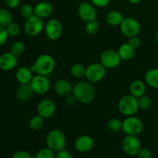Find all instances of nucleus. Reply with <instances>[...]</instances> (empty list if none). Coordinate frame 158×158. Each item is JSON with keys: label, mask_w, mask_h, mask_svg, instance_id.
<instances>
[{"label": "nucleus", "mask_w": 158, "mask_h": 158, "mask_svg": "<svg viewBox=\"0 0 158 158\" xmlns=\"http://www.w3.org/2000/svg\"><path fill=\"white\" fill-rule=\"evenodd\" d=\"M55 60L49 54H42L37 57L34 63L37 74L46 76L52 73L55 69Z\"/></svg>", "instance_id": "7ed1b4c3"}, {"label": "nucleus", "mask_w": 158, "mask_h": 158, "mask_svg": "<svg viewBox=\"0 0 158 158\" xmlns=\"http://www.w3.org/2000/svg\"><path fill=\"white\" fill-rule=\"evenodd\" d=\"M123 19L124 17L121 12L117 10H113L107 13L106 16V21L108 25L111 26H120Z\"/></svg>", "instance_id": "5701e85b"}, {"label": "nucleus", "mask_w": 158, "mask_h": 158, "mask_svg": "<svg viewBox=\"0 0 158 158\" xmlns=\"http://www.w3.org/2000/svg\"><path fill=\"white\" fill-rule=\"evenodd\" d=\"M106 69L101 63H93L86 67L85 77L90 83H98L106 76Z\"/></svg>", "instance_id": "6e6552de"}, {"label": "nucleus", "mask_w": 158, "mask_h": 158, "mask_svg": "<svg viewBox=\"0 0 158 158\" xmlns=\"http://www.w3.org/2000/svg\"><path fill=\"white\" fill-rule=\"evenodd\" d=\"M54 91L58 96L62 97H66L68 95H70L73 93V86L68 80L64 79L58 80L54 84Z\"/></svg>", "instance_id": "f3484780"}, {"label": "nucleus", "mask_w": 158, "mask_h": 158, "mask_svg": "<svg viewBox=\"0 0 158 158\" xmlns=\"http://www.w3.org/2000/svg\"><path fill=\"white\" fill-rule=\"evenodd\" d=\"M138 158H152V152L148 148H141L137 154Z\"/></svg>", "instance_id": "e433bc0d"}, {"label": "nucleus", "mask_w": 158, "mask_h": 158, "mask_svg": "<svg viewBox=\"0 0 158 158\" xmlns=\"http://www.w3.org/2000/svg\"><path fill=\"white\" fill-rule=\"evenodd\" d=\"M35 158H56V154L52 150L46 147L40 149L35 154Z\"/></svg>", "instance_id": "7c9ffc66"}, {"label": "nucleus", "mask_w": 158, "mask_h": 158, "mask_svg": "<svg viewBox=\"0 0 158 158\" xmlns=\"http://www.w3.org/2000/svg\"><path fill=\"white\" fill-rule=\"evenodd\" d=\"M128 43L134 48V49H137V48L140 47V44H141V40L139 38L137 35H135V36H132L131 38H129V40H128Z\"/></svg>", "instance_id": "c9c22d12"}, {"label": "nucleus", "mask_w": 158, "mask_h": 158, "mask_svg": "<svg viewBox=\"0 0 158 158\" xmlns=\"http://www.w3.org/2000/svg\"><path fill=\"white\" fill-rule=\"evenodd\" d=\"M18 56L10 52H5L0 56V69L4 71L12 70L18 63Z\"/></svg>", "instance_id": "dca6fc26"}, {"label": "nucleus", "mask_w": 158, "mask_h": 158, "mask_svg": "<svg viewBox=\"0 0 158 158\" xmlns=\"http://www.w3.org/2000/svg\"><path fill=\"white\" fill-rule=\"evenodd\" d=\"M8 36H9V34H8L6 27L0 26V46L5 44V43L7 40Z\"/></svg>", "instance_id": "f704fd0d"}, {"label": "nucleus", "mask_w": 158, "mask_h": 158, "mask_svg": "<svg viewBox=\"0 0 158 158\" xmlns=\"http://www.w3.org/2000/svg\"><path fill=\"white\" fill-rule=\"evenodd\" d=\"M137 100H138L139 109L143 110L149 109L152 105V100L148 96H142V97H139Z\"/></svg>", "instance_id": "2f4dec72"}, {"label": "nucleus", "mask_w": 158, "mask_h": 158, "mask_svg": "<svg viewBox=\"0 0 158 158\" xmlns=\"http://www.w3.org/2000/svg\"><path fill=\"white\" fill-rule=\"evenodd\" d=\"M53 12V7L47 2H41L37 3L34 7L35 15L41 19H46L50 16Z\"/></svg>", "instance_id": "a211bd4d"}, {"label": "nucleus", "mask_w": 158, "mask_h": 158, "mask_svg": "<svg viewBox=\"0 0 158 158\" xmlns=\"http://www.w3.org/2000/svg\"><path fill=\"white\" fill-rule=\"evenodd\" d=\"M143 130V124L141 120L134 116L127 117L123 120L122 131L126 135L138 136Z\"/></svg>", "instance_id": "39448f33"}, {"label": "nucleus", "mask_w": 158, "mask_h": 158, "mask_svg": "<svg viewBox=\"0 0 158 158\" xmlns=\"http://www.w3.org/2000/svg\"><path fill=\"white\" fill-rule=\"evenodd\" d=\"M96 6L90 2H83L78 6V15L80 18L85 23L97 19V12Z\"/></svg>", "instance_id": "ddd939ff"}, {"label": "nucleus", "mask_w": 158, "mask_h": 158, "mask_svg": "<svg viewBox=\"0 0 158 158\" xmlns=\"http://www.w3.org/2000/svg\"><path fill=\"white\" fill-rule=\"evenodd\" d=\"M145 82L151 88L158 89V68H154L145 74Z\"/></svg>", "instance_id": "b1692460"}, {"label": "nucleus", "mask_w": 158, "mask_h": 158, "mask_svg": "<svg viewBox=\"0 0 158 158\" xmlns=\"http://www.w3.org/2000/svg\"><path fill=\"white\" fill-rule=\"evenodd\" d=\"M25 49H26V47H25V45L23 42L16 41L11 46V52L15 54L16 56H19L24 52Z\"/></svg>", "instance_id": "473e14b6"}, {"label": "nucleus", "mask_w": 158, "mask_h": 158, "mask_svg": "<svg viewBox=\"0 0 158 158\" xmlns=\"http://www.w3.org/2000/svg\"><path fill=\"white\" fill-rule=\"evenodd\" d=\"M122 125H123V122L121 120L117 118H111L110 120H108L106 126L109 131L116 133L122 131Z\"/></svg>", "instance_id": "c85d7f7f"}, {"label": "nucleus", "mask_w": 158, "mask_h": 158, "mask_svg": "<svg viewBox=\"0 0 158 158\" xmlns=\"http://www.w3.org/2000/svg\"><path fill=\"white\" fill-rule=\"evenodd\" d=\"M56 158H73V155L69 151L63 149L56 153Z\"/></svg>", "instance_id": "58836bf2"}, {"label": "nucleus", "mask_w": 158, "mask_h": 158, "mask_svg": "<svg viewBox=\"0 0 158 158\" xmlns=\"http://www.w3.org/2000/svg\"><path fill=\"white\" fill-rule=\"evenodd\" d=\"M118 109L120 114L126 117L134 116L138 111V100L131 94L121 97L118 103Z\"/></svg>", "instance_id": "20e7f679"}, {"label": "nucleus", "mask_w": 158, "mask_h": 158, "mask_svg": "<svg viewBox=\"0 0 158 158\" xmlns=\"http://www.w3.org/2000/svg\"><path fill=\"white\" fill-rule=\"evenodd\" d=\"M12 23V15L10 11L7 9H0V26L7 27Z\"/></svg>", "instance_id": "393cba45"}, {"label": "nucleus", "mask_w": 158, "mask_h": 158, "mask_svg": "<svg viewBox=\"0 0 158 158\" xmlns=\"http://www.w3.org/2000/svg\"><path fill=\"white\" fill-rule=\"evenodd\" d=\"M5 2L7 7L10 9H15L19 6L20 0H5Z\"/></svg>", "instance_id": "79ce46f5"}, {"label": "nucleus", "mask_w": 158, "mask_h": 158, "mask_svg": "<svg viewBox=\"0 0 158 158\" xmlns=\"http://www.w3.org/2000/svg\"><path fill=\"white\" fill-rule=\"evenodd\" d=\"M120 32L126 37L131 38L132 36L138 35L140 33L141 26L138 20L133 17H126L120 25Z\"/></svg>", "instance_id": "0eeeda50"}, {"label": "nucleus", "mask_w": 158, "mask_h": 158, "mask_svg": "<svg viewBox=\"0 0 158 158\" xmlns=\"http://www.w3.org/2000/svg\"><path fill=\"white\" fill-rule=\"evenodd\" d=\"M99 23L97 19L92 20L86 23L85 25V32L87 35H94L98 32L99 30Z\"/></svg>", "instance_id": "cd10ccee"}, {"label": "nucleus", "mask_w": 158, "mask_h": 158, "mask_svg": "<svg viewBox=\"0 0 158 158\" xmlns=\"http://www.w3.org/2000/svg\"><path fill=\"white\" fill-rule=\"evenodd\" d=\"M46 147L50 148L55 153L65 149L66 139L65 134L58 129L51 130L46 137Z\"/></svg>", "instance_id": "f03ea898"}, {"label": "nucleus", "mask_w": 158, "mask_h": 158, "mask_svg": "<svg viewBox=\"0 0 158 158\" xmlns=\"http://www.w3.org/2000/svg\"><path fill=\"white\" fill-rule=\"evenodd\" d=\"M121 61L118 52L114 49L104 51L100 56V63L106 69H114L120 65Z\"/></svg>", "instance_id": "f8f14e48"}, {"label": "nucleus", "mask_w": 158, "mask_h": 158, "mask_svg": "<svg viewBox=\"0 0 158 158\" xmlns=\"http://www.w3.org/2000/svg\"><path fill=\"white\" fill-rule=\"evenodd\" d=\"M11 158H32V157L27 151H19L15 152Z\"/></svg>", "instance_id": "ea45409f"}, {"label": "nucleus", "mask_w": 158, "mask_h": 158, "mask_svg": "<svg viewBox=\"0 0 158 158\" xmlns=\"http://www.w3.org/2000/svg\"><path fill=\"white\" fill-rule=\"evenodd\" d=\"M130 91L131 95L138 99L139 97L144 95L146 91L145 83L140 80H134L130 85Z\"/></svg>", "instance_id": "412c9836"}, {"label": "nucleus", "mask_w": 158, "mask_h": 158, "mask_svg": "<svg viewBox=\"0 0 158 158\" xmlns=\"http://www.w3.org/2000/svg\"><path fill=\"white\" fill-rule=\"evenodd\" d=\"M72 94L80 103L89 104L95 99L96 89L90 82L80 81L73 86Z\"/></svg>", "instance_id": "f257e3e1"}, {"label": "nucleus", "mask_w": 158, "mask_h": 158, "mask_svg": "<svg viewBox=\"0 0 158 158\" xmlns=\"http://www.w3.org/2000/svg\"><path fill=\"white\" fill-rule=\"evenodd\" d=\"M29 83L34 94L38 95H44L47 94L50 89V83L46 76L37 74L32 77Z\"/></svg>", "instance_id": "1a4fd4ad"}, {"label": "nucleus", "mask_w": 158, "mask_h": 158, "mask_svg": "<svg viewBox=\"0 0 158 158\" xmlns=\"http://www.w3.org/2000/svg\"><path fill=\"white\" fill-rule=\"evenodd\" d=\"M118 53L123 61H129L132 60L135 54V49L128 43H123L119 47Z\"/></svg>", "instance_id": "4be33fe9"}, {"label": "nucleus", "mask_w": 158, "mask_h": 158, "mask_svg": "<svg viewBox=\"0 0 158 158\" xmlns=\"http://www.w3.org/2000/svg\"><path fill=\"white\" fill-rule=\"evenodd\" d=\"M74 147L78 152L88 153L94 148V140L90 136L81 135L76 139Z\"/></svg>", "instance_id": "2eb2a0df"}, {"label": "nucleus", "mask_w": 158, "mask_h": 158, "mask_svg": "<svg viewBox=\"0 0 158 158\" xmlns=\"http://www.w3.org/2000/svg\"><path fill=\"white\" fill-rule=\"evenodd\" d=\"M86 68L81 63L73 64L70 68V74L75 78H82L85 77Z\"/></svg>", "instance_id": "a878e982"}, {"label": "nucleus", "mask_w": 158, "mask_h": 158, "mask_svg": "<svg viewBox=\"0 0 158 158\" xmlns=\"http://www.w3.org/2000/svg\"><path fill=\"white\" fill-rule=\"evenodd\" d=\"M64 98H65V103H66L67 106H74V105L77 103V102H78L77 99H76V97L73 95V94H70V95H68L67 97H64Z\"/></svg>", "instance_id": "a19ab883"}, {"label": "nucleus", "mask_w": 158, "mask_h": 158, "mask_svg": "<svg viewBox=\"0 0 158 158\" xmlns=\"http://www.w3.org/2000/svg\"><path fill=\"white\" fill-rule=\"evenodd\" d=\"M6 29H7L9 35L12 37L17 36V35L20 33V32H21L20 26L15 23H12L11 24H9V26L6 27Z\"/></svg>", "instance_id": "72a5a7b5"}, {"label": "nucleus", "mask_w": 158, "mask_h": 158, "mask_svg": "<svg viewBox=\"0 0 158 158\" xmlns=\"http://www.w3.org/2000/svg\"><path fill=\"white\" fill-rule=\"evenodd\" d=\"M33 94L30 83H20L15 92V97L19 101L25 102L32 98Z\"/></svg>", "instance_id": "6ab92c4d"}, {"label": "nucleus", "mask_w": 158, "mask_h": 158, "mask_svg": "<svg viewBox=\"0 0 158 158\" xmlns=\"http://www.w3.org/2000/svg\"><path fill=\"white\" fill-rule=\"evenodd\" d=\"M156 41H157V43L158 44V32L156 34Z\"/></svg>", "instance_id": "c03bdc74"}, {"label": "nucleus", "mask_w": 158, "mask_h": 158, "mask_svg": "<svg viewBox=\"0 0 158 158\" xmlns=\"http://www.w3.org/2000/svg\"><path fill=\"white\" fill-rule=\"evenodd\" d=\"M122 148L127 155H137L140 150L141 149V142L137 136L127 135L122 142Z\"/></svg>", "instance_id": "9d476101"}, {"label": "nucleus", "mask_w": 158, "mask_h": 158, "mask_svg": "<svg viewBox=\"0 0 158 158\" xmlns=\"http://www.w3.org/2000/svg\"><path fill=\"white\" fill-rule=\"evenodd\" d=\"M127 1L129 2L131 4L136 5V4H138V3H140L142 0H127Z\"/></svg>", "instance_id": "37998d69"}, {"label": "nucleus", "mask_w": 158, "mask_h": 158, "mask_svg": "<svg viewBox=\"0 0 158 158\" xmlns=\"http://www.w3.org/2000/svg\"><path fill=\"white\" fill-rule=\"evenodd\" d=\"M45 34L49 40H56L63 33V25L60 20L56 19H51L45 24Z\"/></svg>", "instance_id": "9b49d317"}, {"label": "nucleus", "mask_w": 158, "mask_h": 158, "mask_svg": "<svg viewBox=\"0 0 158 158\" xmlns=\"http://www.w3.org/2000/svg\"><path fill=\"white\" fill-rule=\"evenodd\" d=\"M44 22L43 19L34 15L26 20L24 25L25 32L30 37H35L40 35L44 29Z\"/></svg>", "instance_id": "423d86ee"}, {"label": "nucleus", "mask_w": 158, "mask_h": 158, "mask_svg": "<svg viewBox=\"0 0 158 158\" xmlns=\"http://www.w3.org/2000/svg\"><path fill=\"white\" fill-rule=\"evenodd\" d=\"M20 14L22 16L24 19H27L30 18L31 16L35 15L34 12V8L29 4H23V6L20 7L19 9Z\"/></svg>", "instance_id": "c756f323"}, {"label": "nucleus", "mask_w": 158, "mask_h": 158, "mask_svg": "<svg viewBox=\"0 0 158 158\" xmlns=\"http://www.w3.org/2000/svg\"><path fill=\"white\" fill-rule=\"evenodd\" d=\"M90 2L96 7H106L110 2V0H89Z\"/></svg>", "instance_id": "4c0bfd02"}, {"label": "nucleus", "mask_w": 158, "mask_h": 158, "mask_svg": "<svg viewBox=\"0 0 158 158\" xmlns=\"http://www.w3.org/2000/svg\"><path fill=\"white\" fill-rule=\"evenodd\" d=\"M56 112V105L52 100L44 99L38 103L37 114L44 119L50 118Z\"/></svg>", "instance_id": "4468645a"}, {"label": "nucleus", "mask_w": 158, "mask_h": 158, "mask_svg": "<svg viewBox=\"0 0 158 158\" xmlns=\"http://www.w3.org/2000/svg\"><path fill=\"white\" fill-rule=\"evenodd\" d=\"M32 73L29 67L22 66L19 68L15 72V79L19 83H29L32 80Z\"/></svg>", "instance_id": "aec40b11"}, {"label": "nucleus", "mask_w": 158, "mask_h": 158, "mask_svg": "<svg viewBox=\"0 0 158 158\" xmlns=\"http://www.w3.org/2000/svg\"><path fill=\"white\" fill-rule=\"evenodd\" d=\"M44 124V118L40 117V115L33 116L29 120V126L30 129L33 131H40Z\"/></svg>", "instance_id": "bb28decb"}]
</instances>
